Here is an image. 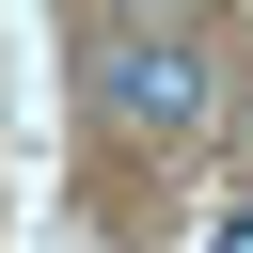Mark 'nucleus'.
<instances>
[{
  "instance_id": "1",
  "label": "nucleus",
  "mask_w": 253,
  "mask_h": 253,
  "mask_svg": "<svg viewBox=\"0 0 253 253\" xmlns=\"http://www.w3.org/2000/svg\"><path fill=\"white\" fill-rule=\"evenodd\" d=\"M79 95H95L111 126H190V111H206V63H190V32H142V16H111V32L79 47Z\"/></svg>"
}]
</instances>
